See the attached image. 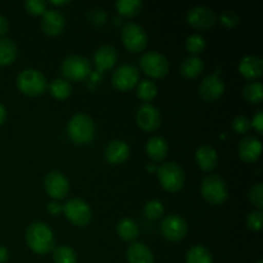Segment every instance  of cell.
<instances>
[{"label": "cell", "instance_id": "1", "mask_svg": "<svg viewBox=\"0 0 263 263\" xmlns=\"http://www.w3.org/2000/svg\"><path fill=\"white\" fill-rule=\"evenodd\" d=\"M26 243L32 252L48 254L55 248V240L51 229L44 222H33L26 230Z\"/></svg>", "mask_w": 263, "mask_h": 263}, {"label": "cell", "instance_id": "2", "mask_svg": "<svg viewBox=\"0 0 263 263\" xmlns=\"http://www.w3.org/2000/svg\"><path fill=\"white\" fill-rule=\"evenodd\" d=\"M67 133L73 143L84 145L94 140L95 125L94 121L84 113H77L69 120L67 125Z\"/></svg>", "mask_w": 263, "mask_h": 263}, {"label": "cell", "instance_id": "3", "mask_svg": "<svg viewBox=\"0 0 263 263\" xmlns=\"http://www.w3.org/2000/svg\"><path fill=\"white\" fill-rule=\"evenodd\" d=\"M17 87L27 97H40L48 90V80L37 69H23L17 77Z\"/></svg>", "mask_w": 263, "mask_h": 263}, {"label": "cell", "instance_id": "4", "mask_svg": "<svg viewBox=\"0 0 263 263\" xmlns=\"http://www.w3.org/2000/svg\"><path fill=\"white\" fill-rule=\"evenodd\" d=\"M200 194L210 204L221 205L228 200L229 190L222 177L210 175L200 184Z\"/></svg>", "mask_w": 263, "mask_h": 263}, {"label": "cell", "instance_id": "5", "mask_svg": "<svg viewBox=\"0 0 263 263\" xmlns=\"http://www.w3.org/2000/svg\"><path fill=\"white\" fill-rule=\"evenodd\" d=\"M61 72L67 81H82L91 73V63L82 55H68L62 61Z\"/></svg>", "mask_w": 263, "mask_h": 263}, {"label": "cell", "instance_id": "6", "mask_svg": "<svg viewBox=\"0 0 263 263\" xmlns=\"http://www.w3.org/2000/svg\"><path fill=\"white\" fill-rule=\"evenodd\" d=\"M158 180L164 190L170 193H176L184 186L185 172L175 162H167L158 168Z\"/></svg>", "mask_w": 263, "mask_h": 263}, {"label": "cell", "instance_id": "7", "mask_svg": "<svg viewBox=\"0 0 263 263\" xmlns=\"http://www.w3.org/2000/svg\"><path fill=\"white\" fill-rule=\"evenodd\" d=\"M63 213L72 225L80 228L89 225L92 217L90 205L80 198H71L67 200L66 204L63 205Z\"/></svg>", "mask_w": 263, "mask_h": 263}, {"label": "cell", "instance_id": "8", "mask_svg": "<svg viewBox=\"0 0 263 263\" xmlns=\"http://www.w3.org/2000/svg\"><path fill=\"white\" fill-rule=\"evenodd\" d=\"M121 39L125 48L131 53H140L148 44V35L145 30L135 22H127L123 26Z\"/></svg>", "mask_w": 263, "mask_h": 263}, {"label": "cell", "instance_id": "9", "mask_svg": "<svg viewBox=\"0 0 263 263\" xmlns=\"http://www.w3.org/2000/svg\"><path fill=\"white\" fill-rule=\"evenodd\" d=\"M140 67L148 76L162 79L170 71V63L163 54L156 50L146 51L140 58Z\"/></svg>", "mask_w": 263, "mask_h": 263}, {"label": "cell", "instance_id": "10", "mask_svg": "<svg viewBox=\"0 0 263 263\" xmlns=\"http://www.w3.org/2000/svg\"><path fill=\"white\" fill-rule=\"evenodd\" d=\"M139 77H140V72L138 67L134 64H122L113 72L110 81L115 89L120 91H127L138 85Z\"/></svg>", "mask_w": 263, "mask_h": 263}, {"label": "cell", "instance_id": "11", "mask_svg": "<svg viewBox=\"0 0 263 263\" xmlns=\"http://www.w3.org/2000/svg\"><path fill=\"white\" fill-rule=\"evenodd\" d=\"M187 23L197 30H210L217 23L215 10L204 5H197L187 12Z\"/></svg>", "mask_w": 263, "mask_h": 263}, {"label": "cell", "instance_id": "12", "mask_svg": "<svg viewBox=\"0 0 263 263\" xmlns=\"http://www.w3.org/2000/svg\"><path fill=\"white\" fill-rule=\"evenodd\" d=\"M161 233L170 241H180L186 236V221L179 215H170L162 220Z\"/></svg>", "mask_w": 263, "mask_h": 263}, {"label": "cell", "instance_id": "13", "mask_svg": "<svg viewBox=\"0 0 263 263\" xmlns=\"http://www.w3.org/2000/svg\"><path fill=\"white\" fill-rule=\"evenodd\" d=\"M200 98L205 102L220 99L225 92V81L218 73H211L202 80L198 87Z\"/></svg>", "mask_w": 263, "mask_h": 263}, {"label": "cell", "instance_id": "14", "mask_svg": "<svg viewBox=\"0 0 263 263\" xmlns=\"http://www.w3.org/2000/svg\"><path fill=\"white\" fill-rule=\"evenodd\" d=\"M44 186L49 197L55 200L64 199L69 193L68 179L58 171H51L46 175L44 180Z\"/></svg>", "mask_w": 263, "mask_h": 263}, {"label": "cell", "instance_id": "15", "mask_svg": "<svg viewBox=\"0 0 263 263\" xmlns=\"http://www.w3.org/2000/svg\"><path fill=\"white\" fill-rule=\"evenodd\" d=\"M136 121L139 127L146 133H153L158 130L162 125V116L159 110L151 103H144L136 113Z\"/></svg>", "mask_w": 263, "mask_h": 263}, {"label": "cell", "instance_id": "16", "mask_svg": "<svg viewBox=\"0 0 263 263\" xmlns=\"http://www.w3.org/2000/svg\"><path fill=\"white\" fill-rule=\"evenodd\" d=\"M66 27V18L59 10L46 9L41 18V30L48 36H58Z\"/></svg>", "mask_w": 263, "mask_h": 263}, {"label": "cell", "instance_id": "17", "mask_svg": "<svg viewBox=\"0 0 263 263\" xmlns=\"http://www.w3.org/2000/svg\"><path fill=\"white\" fill-rule=\"evenodd\" d=\"M262 153V144L258 138L247 135L239 143V157L246 163H254L259 159Z\"/></svg>", "mask_w": 263, "mask_h": 263}, {"label": "cell", "instance_id": "18", "mask_svg": "<svg viewBox=\"0 0 263 263\" xmlns=\"http://www.w3.org/2000/svg\"><path fill=\"white\" fill-rule=\"evenodd\" d=\"M117 50L112 45H108V44L99 46L94 54V63L99 72L113 68L115 64L117 63Z\"/></svg>", "mask_w": 263, "mask_h": 263}, {"label": "cell", "instance_id": "19", "mask_svg": "<svg viewBox=\"0 0 263 263\" xmlns=\"http://www.w3.org/2000/svg\"><path fill=\"white\" fill-rule=\"evenodd\" d=\"M239 72L241 76L248 80H256L263 73V61L261 57L249 54L246 55L239 63Z\"/></svg>", "mask_w": 263, "mask_h": 263}, {"label": "cell", "instance_id": "20", "mask_svg": "<svg viewBox=\"0 0 263 263\" xmlns=\"http://www.w3.org/2000/svg\"><path fill=\"white\" fill-rule=\"evenodd\" d=\"M105 159L112 164H120L127 161L130 156V148L123 140H113L105 148Z\"/></svg>", "mask_w": 263, "mask_h": 263}, {"label": "cell", "instance_id": "21", "mask_svg": "<svg viewBox=\"0 0 263 263\" xmlns=\"http://www.w3.org/2000/svg\"><path fill=\"white\" fill-rule=\"evenodd\" d=\"M195 161L198 167L204 172H211L216 168L218 162L217 152L211 145H202L195 153Z\"/></svg>", "mask_w": 263, "mask_h": 263}, {"label": "cell", "instance_id": "22", "mask_svg": "<svg viewBox=\"0 0 263 263\" xmlns=\"http://www.w3.org/2000/svg\"><path fill=\"white\" fill-rule=\"evenodd\" d=\"M128 263H154V254L148 247L140 241H134L126 251Z\"/></svg>", "mask_w": 263, "mask_h": 263}, {"label": "cell", "instance_id": "23", "mask_svg": "<svg viewBox=\"0 0 263 263\" xmlns=\"http://www.w3.org/2000/svg\"><path fill=\"white\" fill-rule=\"evenodd\" d=\"M145 151L149 158L154 162H162L168 153V144L162 136H153L146 143Z\"/></svg>", "mask_w": 263, "mask_h": 263}, {"label": "cell", "instance_id": "24", "mask_svg": "<svg viewBox=\"0 0 263 263\" xmlns=\"http://www.w3.org/2000/svg\"><path fill=\"white\" fill-rule=\"evenodd\" d=\"M203 68H204V63L202 59L197 55L186 57L184 61L180 64V72L184 77L190 80H194L202 74Z\"/></svg>", "mask_w": 263, "mask_h": 263}, {"label": "cell", "instance_id": "25", "mask_svg": "<svg viewBox=\"0 0 263 263\" xmlns=\"http://www.w3.org/2000/svg\"><path fill=\"white\" fill-rule=\"evenodd\" d=\"M18 55V48L12 39H0V66L5 67L12 64Z\"/></svg>", "mask_w": 263, "mask_h": 263}, {"label": "cell", "instance_id": "26", "mask_svg": "<svg viewBox=\"0 0 263 263\" xmlns=\"http://www.w3.org/2000/svg\"><path fill=\"white\" fill-rule=\"evenodd\" d=\"M117 233L125 241H135L139 236V226L133 218H122L117 225Z\"/></svg>", "mask_w": 263, "mask_h": 263}, {"label": "cell", "instance_id": "27", "mask_svg": "<svg viewBox=\"0 0 263 263\" xmlns=\"http://www.w3.org/2000/svg\"><path fill=\"white\" fill-rule=\"evenodd\" d=\"M48 87L51 97L59 100L67 99L72 92L71 84H69V81H67L66 79H54L53 81L48 85Z\"/></svg>", "mask_w": 263, "mask_h": 263}, {"label": "cell", "instance_id": "28", "mask_svg": "<svg viewBox=\"0 0 263 263\" xmlns=\"http://www.w3.org/2000/svg\"><path fill=\"white\" fill-rule=\"evenodd\" d=\"M141 8H143V3L140 0H117L116 2V9L123 17H136L141 12Z\"/></svg>", "mask_w": 263, "mask_h": 263}, {"label": "cell", "instance_id": "29", "mask_svg": "<svg viewBox=\"0 0 263 263\" xmlns=\"http://www.w3.org/2000/svg\"><path fill=\"white\" fill-rule=\"evenodd\" d=\"M243 97L251 104H259L263 99V86L261 82H248L243 89Z\"/></svg>", "mask_w": 263, "mask_h": 263}, {"label": "cell", "instance_id": "30", "mask_svg": "<svg viewBox=\"0 0 263 263\" xmlns=\"http://www.w3.org/2000/svg\"><path fill=\"white\" fill-rule=\"evenodd\" d=\"M186 263H213L211 252L203 246H194L186 253Z\"/></svg>", "mask_w": 263, "mask_h": 263}, {"label": "cell", "instance_id": "31", "mask_svg": "<svg viewBox=\"0 0 263 263\" xmlns=\"http://www.w3.org/2000/svg\"><path fill=\"white\" fill-rule=\"evenodd\" d=\"M136 94L143 102H152L158 94V87L151 80H143L141 82H139Z\"/></svg>", "mask_w": 263, "mask_h": 263}, {"label": "cell", "instance_id": "32", "mask_svg": "<svg viewBox=\"0 0 263 263\" xmlns=\"http://www.w3.org/2000/svg\"><path fill=\"white\" fill-rule=\"evenodd\" d=\"M53 259L55 263H76V252L68 246H59L53 249Z\"/></svg>", "mask_w": 263, "mask_h": 263}, {"label": "cell", "instance_id": "33", "mask_svg": "<svg viewBox=\"0 0 263 263\" xmlns=\"http://www.w3.org/2000/svg\"><path fill=\"white\" fill-rule=\"evenodd\" d=\"M185 46H186V50L192 55L198 57L200 53L204 51L207 43H205V39L202 35H199V33H193V35L187 36L186 41H185Z\"/></svg>", "mask_w": 263, "mask_h": 263}, {"label": "cell", "instance_id": "34", "mask_svg": "<svg viewBox=\"0 0 263 263\" xmlns=\"http://www.w3.org/2000/svg\"><path fill=\"white\" fill-rule=\"evenodd\" d=\"M164 213V207L162 204V202L157 199H152L149 202H146V204L144 205V215L149 218V220H159V218L163 216Z\"/></svg>", "mask_w": 263, "mask_h": 263}, {"label": "cell", "instance_id": "35", "mask_svg": "<svg viewBox=\"0 0 263 263\" xmlns=\"http://www.w3.org/2000/svg\"><path fill=\"white\" fill-rule=\"evenodd\" d=\"M217 22H220L223 28H234L238 26L239 15L234 10H223L217 17Z\"/></svg>", "mask_w": 263, "mask_h": 263}, {"label": "cell", "instance_id": "36", "mask_svg": "<svg viewBox=\"0 0 263 263\" xmlns=\"http://www.w3.org/2000/svg\"><path fill=\"white\" fill-rule=\"evenodd\" d=\"M249 200L253 205H256L257 210H262L263 208V184L262 182H257L256 185L251 187L249 190Z\"/></svg>", "mask_w": 263, "mask_h": 263}, {"label": "cell", "instance_id": "37", "mask_svg": "<svg viewBox=\"0 0 263 263\" xmlns=\"http://www.w3.org/2000/svg\"><path fill=\"white\" fill-rule=\"evenodd\" d=\"M262 210H253L247 216V226L252 231H261L262 230Z\"/></svg>", "mask_w": 263, "mask_h": 263}, {"label": "cell", "instance_id": "38", "mask_svg": "<svg viewBox=\"0 0 263 263\" xmlns=\"http://www.w3.org/2000/svg\"><path fill=\"white\" fill-rule=\"evenodd\" d=\"M231 127H233V130L236 134L243 135V134H247L252 128L251 120L246 117V116H236L233 120V122H231Z\"/></svg>", "mask_w": 263, "mask_h": 263}, {"label": "cell", "instance_id": "39", "mask_svg": "<svg viewBox=\"0 0 263 263\" xmlns=\"http://www.w3.org/2000/svg\"><path fill=\"white\" fill-rule=\"evenodd\" d=\"M25 8L28 13L33 15H43L46 10V2L44 0H27Z\"/></svg>", "mask_w": 263, "mask_h": 263}, {"label": "cell", "instance_id": "40", "mask_svg": "<svg viewBox=\"0 0 263 263\" xmlns=\"http://www.w3.org/2000/svg\"><path fill=\"white\" fill-rule=\"evenodd\" d=\"M90 21L95 25H104L107 21V13L104 9H92L89 14Z\"/></svg>", "mask_w": 263, "mask_h": 263}, {"label": "cell", "instance_id": "41", "mask_svg": "<svg viewBox=\"0 0 263 263\" xmlns=\"http://www.w3.org/2000/svg\"><path fill=\"white\" fill-rule=\"evenodd\" d=\"M251 125H252V127L256 128V131L259 134V135H262V133H263V112L262 110H258V112L256 113V116L253 117V120L251 121Z\"/></svg>", "mask_w": 263, "mask_h": 263}, {"label": "cell", "instance_id": "42", "mask_svg": "<svg viewBox=\"0 0 263 263\" xmlns=\"http://www.w3.org/2000/svg\"><path fill=\"white\" fill-rule=\"evenodd\" d=\"M48 211L51 215H58V213L63 212V205L59 204L58 200H53L48 204Z\"/></svg>", "mask_w": 263, "mask_h": 263}, {"label": "cell", "instance_id": "43", "mask_svg": "<svg viewBox=\"0 0 263 263\" xmlns=\"http://www.w3.org/2000/svg\"><path fill=\"white\" fill-rule=\"evenodd\" d=\"M9 30V23H8V20L4 17V15L0 14V39L4 37L5 33Z\"/></svg>", "mask_w": 263, "mask_h": 263}, {"label": "cell", "instance_id": "44", "mask_svg": "<svg viewBox=\"0 0 263 263\" xmlns=\"http://www.w3.org/2000/svg\"><path fill=\"white\" fill-rule=\"evenodd\" d=\"M5 120H7V109H5L4 105L0 103V126L5 122Z\"/></svg>", "mask_w": 263, "mask_h": 263}, {"label": "cell", "instance_id": "45", "mask_svg": "<svg viewBox=\"0 0 263 263\" xmlns=\"http://www.w3.org/2000/svg\"><path fill=\"white\" fill-rule=\"evenodd\" d=\"M8 259V251L4 247H0V263H4Z\"/></svg>", "mask_w": 263, "mask_h": 263}, {"label": "cell", "instance_id": "46", "mask_svg": "<svg viewBox=\"0 0 263 263\" xmlns=\"http://www.w3.org/2000/svg\"><path fill=\"white\" fill-rule=\"evenodd\" d=\"M50 3L53 5H66V4H68L69 2H67V0H63V2H62V0H58V2H57V0H53V2H50Z\"/></svg>", "mask_w": 263, "mask_h": 263}, {"label": "cell", "instance_id": "47", "mask_svg": "<svg viewBox=\"0 0 263 263\" xmlns=\"http://www.w3.org/2000/svg\"><path fill=\"white\" fill-rule=\"evenodd\" d=\"M257 263H263V262H262V261H258V262H257Z\"/></svg>", "mask_w": 263, "mask_h": 263}]
</instances>
